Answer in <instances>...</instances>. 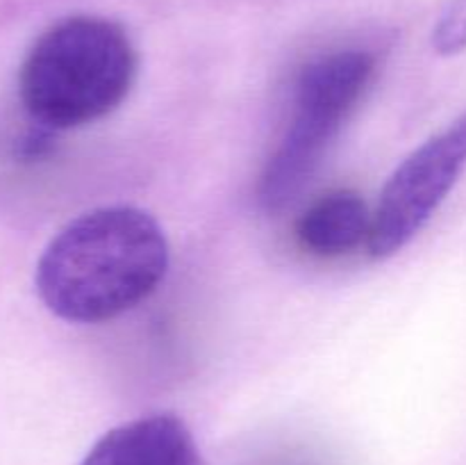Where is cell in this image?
<instances>
[{"label":"cell","mask_w":466,"mask_h":465,"mask_svg":"<svg viewBox=\"0 0 466 465\" xmlns=\"http://www.w3.org/2000/svg\"><path fill=\"white\" fill-rule=\"evenodd\" d=\"M168 269V242L146 210L107 205L80 214L50 240L36 264L46 308L98 324L148 299Z\"/></svg>","instance_id":"6da1fadb"},{"label":"cell","mask_w":466,"mask_h":465,"mask_svg":"<svg viewBox=\"0 0 466 465\" xmlns=\"http://www.w3.org/2000/svg\"><path fill=\"white\" fill-rule=\"evenodd\" d=\"M135 78V46L121 26L71 16L35 41L18 73V94L39 126L66 130L114 112Z\"/></svg>","instance_id":"7a4b0ae2"},{"label":"cell","mask_w":466,"mask_h":465,"mask_svg":"<svg viewBox=\"0 0 466 465\" xmlns=\"http://www.w3.org/2000/svg\"><path fill=\"white\" fill-rule=\"evenodd\" d=\"M373 73L376 59L364 50H339L305 67L296 85L294 119L259 181V201L268 212L285 208L305 185Z\"/></svg>","instance_id":"3957f363"},{"label":"cell","mask_w":466,"mask_h":465,"mask_svg":"<svg viewBox=\"0 0 466 465\" xmlns=\"http://www.w3.org/2000/svg\"><path fill=\"white\" fill-rule=\"evenodd\" d=\"M466 167V112L403 160L373 210L369 251L390 258L431 222Z\"/></svg>","instance_id":"277c9868"},{"label":"cell","mask_w":466,"mask_h":465,"mask_svg":"<svg viewBox=\"0 0 466 465\" xmlns=\"http://www.w3.org/2000/svg\"><path fill=\"white\" fill-rule=\"evenodd\" d=\"M80 465H203V456L180 418L155 413L109 429Z\"/></svg>","instance_id":"5b68a950"},{"label":"cell","mask_w":466,"mask_h":465,"mask_svg":"<svg viewBox=\"0 0 466 465\" xmlns=\"http://www.w3.org/2000/svg\"><path fill=\"white\" fill-rule=\"evenodd\" d=\"M373 212L353 190H335L314 201L296 223L299 244L308 253L335 258L369 242Z\"/></svg>","instance_id":"8992f818"},{"label":"cell","mask_w":466,"mask_h":465,"mask_svg":"<svg viewBox=\"0 0 466 465\" xmlns=\"http://www.w3.org/2000/svg\"><path fill=\"white\" fill-rule=\"evenodd\" d=\"M432 48L444 57L466 48V0H449L432 32Z\"/></svg>","instance_id":"52a82bcc"}]
</instances>
